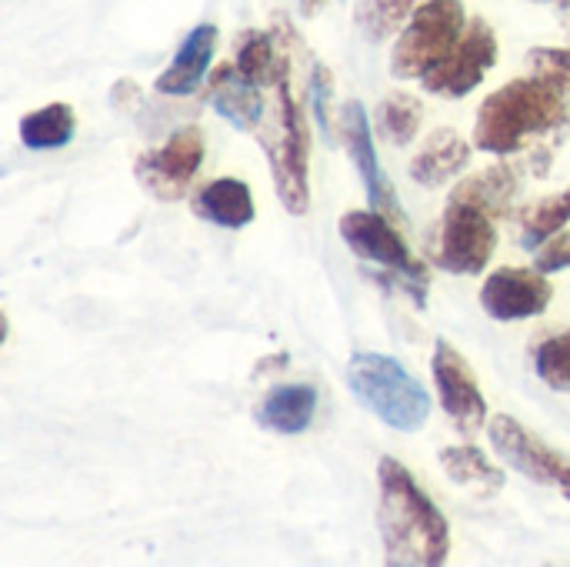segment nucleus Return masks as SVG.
I'll use <instances>...</instances> for the list:
<instances>
[{
  "label": "nucleus",
  "instance_id": "obj_1",
  "mask_svg": "<svg viewBox=\"0 0 570 567\" xmlns=\"http://www.w3.org/2000/svg\"><path fill=\"white\" fill-rule=\"evenodd\" d=\"M377 488L384 561L391 567L444 565L451 555V525L441 508L421 491L414 475L397 458H381Z\"/></svg>",
  "mask_w": 570,
  "mask_h": 567
},
{
  "label": "nucleus",
  "instance_id": "obj_2",
  "mask_svg": "<svg viewBox=\"0 0 570 567\" xmlns=\"http://www.w3.org/2000/svg\"><path fill=\"white\" fill-rule=\"evenodd\" d=\"M568 124V94L541 77H518L498 87L478 110L474 144L488 154H514L531 137Z\"/></svg>",
  "mask_w": 570,
  "mask_h": 567
},
{
  "label": "nucleus",
  "instance_id": "obj_3",
  "mask_svg": "<svg viewBox=\"0 0 570 567\" xmlns=\"http://www.w3.org/2000/svg\"><path fill=\"white\" fill-rule=\"evenodd\" d=\"M347 388L377 421L394 431L414 434L431 418V394L394 358L377 351H357L347 361Z\"/></svg>",
  "mask_w": 570,
  "mask_h": 567
},
{
  "label": "nucleus",
  "instance_id": "obj_4",
  "mask_svg": "<svg viewBox=\"0 0 570 567\" xmlns=\"http://www.w3.org/2000/svg\"><path fill=\"white\" fill-rule=\"evenodd\" d=\"M468 30V10L461 0H421L391 50V74L401 80H421L438 67Z\"/></svg>",
  "mask_w": 570,
  "mask_h": 567
},
{
  "label": "nucleus",
  "instance_id": "obj_5",
  "mask_svg": "<svg viewBox=\"0 0 570 567\" xmlns=\"http://www.w3.org/2000/svg\"><path fill=\"white\" fill-rule=\"evenodd\" d=\"M498 247V214L468 194L451 190L444 217L438 224L431 261L448 274H481Z\"/></svg>",
  "mask_w": 570,
  "mask_h": 567
},
{
  "label": "nucleus",
  "instance_id": "obj_6",
  "mask_svg": "<svg viewBox=\"0 0 570 567\" xmlns=\"http://www.w3.org/2000/svg\"><path fill=\"white\" fill-rule=\"evenodd\" d=\"M264 154L274 170V187L287 214H307L311 207V137L301 114V104L291 94V84H277V124L264 137Z\"/></svg>",
  "mask_w": 570,
  "mask_h": 567
},
{
  "label": "nucleus",
  "instance_id": "obj_7",
  "mask_svg": "<svg viewBox=\"0 0 570 567\" xmlns=\"http://www.w3.org/2000/svg\"><path fill=\"white\" fill-rule=\"evenodd\" d=\"M494 63H498V33L484 17H471L468 30L451 47V53L421 77V87L428 94L461 100L488 77Z\"/></svg>",
  "mask_w": 570,
  "mask_h": 567
},
{
  "label": "nucleus",
  "instance_id": "obj_8",
  "mask_svg": "<svg viewBox=\"0 0 570 567\" xmlns=\"http://www.w3.org/2000/svg\"><path fill=\"white\" fill-rule=\"evenodd\" d=\"M204 130L200 127H180L174 130L160 147L144 150L134 160V177L144 184L147 194L157 201H180L197 177L204 164Z\"/></svg>",
  "mask_w": 570,
  "mask_h": 567
},
{
  "label": "nucleus",
  "instance_id": "obj_9",
  "mask_svg": "<svg viewBox=\"0 0 570 567\" xmlns=\"http://www.w3.org/2000/svg\"><path fill=\"white\" fill-rule=\"evenodd\" d=\"M341 237L344 244L367 264H377L384 271H394V274H407L421 284H428V264H421L407 241L394 231L391 217L381 214V211H347L341 217Z\"/></svg>",
  "mask_w": 570,
  "mask_h": 567
},
{
  "label": "nucleus",
  "instance_id": "obj_10",
  "mask_svg": "<svg viewBox=\"0 0 570 567\" xmlns=\"http://www.w3.org/2000/svg\"><path fill=\"white\" fill-rule=\"evenodd\" d=\"M431 371H434V384H438V398H441L444 414L454 421V428L464 438H474L488 424V401L481 394V384H478L468 358L454 344L438 338Z\"/></svg>",
  "mask_w": 570,
  "mask_h": 567
},
{
  "label": "nucleus",
  "instance_id": "obj_11",
  "mask_svg": "<svg viewBox=\"0 0 570 567\" xmlns=\"http://www.w3.org/2000/svg\"><path fill=\"white\" fill-rule=\"evenodd\" d=\"M554 287L538 267H501L481 284V307L494 321H528L548 311Z\"/></svg>",
  "mask_w": 570,
  "mask_h": 567
},
{
  "label": "nucleus",
  "instance_id": "obj_12",
  "mask_svg": "<svg viewBox=\"0 0 570 567\" xmlns=\"http://www.w3.org/2000/svg\"><path fill=\"white\" fill-rule=\"evenodd\" d=\"M341 137H344V147L357 167V177L367 190V204L381 214H387L391 221L401 217V204H397V194L394 187L387 184L384 170H381V160L374 154V134H371V117L364 110L361 100H347L341 107Z\"/></svg>",
  "mask_w": 570,
  "mask_h": 567
},
{
  "label": "nucleus",
  "instance_id": "obj_13",
  "mask_svg": "<svg viewBox=\"0 0 570 567\" xmlns=\"http://www.w3.org/2000/svg\"><path fill=\"white\" fill-rule=\"evenodd\" d=\"M491 434V444H494V454L514 468L521 478L534 481V485H554V471L561 465L564 454L551 451L541 438H534L518 418L511 414H498L488 428Z\"/></svg>",
  "mask_w": 570,
  "mask_h": 567
},
{
  "label": "nucleus",
  "instance_id": "obj_14",
  "mask_svg": "<svg viewBox=\"0 0 570 567\" xmlns=\"http://www.w3.org/2000/svg\"><path fill=\"white\" fill-rule=\"evenodd\" d=\"M217 37L220 33H217L214 23H197L180 40V47H177L174 60L167 63V70L157 77V84H154L157 94H164V97H187V94H194L204 84V77H207V70L214 63Z\"/></svg>",
  "mask_w": 570,
  "mask_h": 567
},
{
  "label": "nucleus",
  "instance_id": "obj_15",
  "mask_svg": "<svg viewBox=\"0 0 570 567\" xmlns=\"http://www.w3.org/2000/svg\"><path fill=\"white\" fill-rule=\"evenodd\" d=\"M264 87L250 84L234 63H220L210 77L207 87V100L210 107L237 130H257V124L264 120Z\"/></svg>",
  "mask_w": 570,
  "mask_h": 567
},
{
  "label": "nucleus",
  "instance_id": "obj_16",
  "mask_svg": "<svg viewBox=\"0 0 570 567\" xmlns=\"http://www.w3.org/2000/svg\"><path fill=\"white\" fill-rule=\"evenodd\" d=\"M468 164H471V144L458 130L438 127L428 137V144L414 154L411 180L417 187H441V184L454 180Z\"/></svg>",
  "mask_w": 570,
  "mask_h": 567
},
{
  "label": "nucleus",
  "instance_id": "obj_17",
  "mask_svg": "<svg viewBox=\"0 0 570 567\" xmlns=\"http://www.w3.org/2000/svg\"><path fill=\"white\" fill-rule=\"evenodd\" d=\"M314 411H317V391L311 384H277L264 394L254 418L264 431L291 438L311 428Z\"/></svg>",
  "mask_w": 570,
  "mask_h": 567
},
{
  "label": "nucleus",
  "instance_id": "obj_18",
  "mask_svg": "<svg viewBox=\"0 0 570 567\" xmlns=\"http://www.w3.org/2000/svg\"><path fill=\"white\" fill-rule=\"evenodd\" d=\"M194 214L214 227L240 231L254 221V194L237 177H217L194 194Z\"/></svg>",
  "mask_w": 570,
  "mask_h": 567
},
{
  "label": "nucleus",
  "instance_id": "obj_19",
  "mask_svg": "<svg viewBox=\"0 0 570 567\" xmlns=\"http://www.w3.org/2000/svg\"><path fill=\"white\" fill-rule=\"evenodd\" d=\"M234 67L257 87H277L287 80V57L274 33L267 30H244L234 43Z\"/></svg>",
  "mask_w": 570,
  "mask_h": 567
},
{
  "label": "nucleus",
  "instance_id": "obj_20",
  "mask_svg": "<svg viewBox=\"0 0 570 567\" xmlns=\"http://www.w3.org/2000/svg\"><path fill=\"white\" fill-rule=\"evenodd\" d=\"M438 458H441L444 475H448L458 488L471 491L474 498L488 501V498L501 495V488H504V471H501V468H494V465H491V461H488L474 444H454V448H444Z\"/></svg>",
  "mask_w": 570,
  "mask_h": 567
},
{
  "label": "nucleus",
  "instance_id": "obj_21",
  "mask_svg": "<svg viewBox=\"0 0 570 567\" xmlns=\"http://www.w3.org/2000/svg\"><path fill=\"white\" fill-rule=\"evenodd\" d=\"M77 117L67 104H47L20 120V140L27 150H60L73 140Z\"/></svg>",
  "mask_w": 570,
  "mask_h": 567
},
{
  "label": "nucleus",
  "instance_id": "obj_22",
  "mask_svg": "<svg viewBox=\"0 0 570 567\" xmlns=\"http://www.w3.org/2000/svg\"><path fill=\"white\" fill-rule=\"evenodd\" d=\"M421 120H424V104L407 90L387 94L374 110V130L394 147H407L417 137Z\"/></svg>",
  "mask_w": 570,
  "mask_h": 567
},
{
  "label": "nucleus",
  "instance_id": "obj_23",
  "mask_svg": "<svg viewBox=\"0 0 570 567\" xmlns=\"http://www.w3.org/2000/svg\"><path fill=\"white\" fill-rule=\"evenodd\" d=\"M570 224V187L531 204L524 214H521V244L528 251L534 247H544L548 241H554L564 227Z\"/></svg>",
  "mask_w": 570,
  "mask_h": 567
},
{
  "label": "nucleus",
  "instance_id": "obj_24",
  "mask_svg": "<svg viewBox=\"0 0 570 567\" xmlns=\"http://www.w3.org/2000/svg\"><path fill=\"white\" fill-rule=\"evenodd\" d=\"M518 187H521L518 170H511L508 164H498V167H488V170H481V174H474V177H464L454 190L474 197V201L484 204L491 214L504 217V214L511 211L514 197H518Z\"/></svg>",
  "mask_w": 570,
  "mask_h": 567
},
{
  "label": "nucleus",
  "instance_id": "obj_25",
  "mask_svg": "<svg viewBox=\"0 0 570 567\" xmlns=\"http://www.w3.org/2000/svg\"><path fill=\"white\" fill-rule=\"evenodd\" d=\"M407 0H361L357 3V27L371 43H381L401 30V23L411 17Z\"/></svg>",
  "mask_w": 570,
  "mask_h": 567
},
{
  "label": "nucleus",
  "instance_id": "obj_26",
  "mask_svg": "<svg viewBox=\"0 0 570 567\" xmlns=\"http://www.w3.org/2000/svg\"><path fill=\"white\" fill-rule=\"evenodd\" d=\"M534 371L551 391L570 394V331L558 334V338H548L534 351Z\"/></svg>",
  "mask_w": 570,
  "mask_h": 567
},
{
  "label": "nucleus",
  "instance_id": "obj_27",
  "mask_svg": "<svg viewBox=\"0 0 570 567\" xmlns=\"http://www.w3.org/2000/svg\"><path fill=\"white\" fill-rule=\"evenodd\" d=\"M534 267L544 271V274H554V271H564L570 267V231H561L554 241H548L538 257H534Z\"/></svg>",
  "mask_w": 570,
  "mask_h": 567
},
{
  "label": "nucleus",
  "instance_id": "obj_28",
  "mask_svg": "<svg viewBox=\"0 0 570 567\" xmlns=\"http://www.w3.org/2000/svg\"><path fill=\"white\" fill-rule=\"evenodd\" d=\"M311 100H314V117L324 127V134H331V117H327V100H331V74L324 63H314L311 74Z\"/></svg>",
  "mask_w": 570,
  "mask_h": 567
},
{
  "label": "nucleus",
  "instance_id": "obj_29",
  "mask_svg": "<svg viewBox=\"0 0 570 567\" xmlns=\"http://www.w3.org/2000/svg\"><path fill=\"white\" fill-rule=\"evenodd\" d=\"M297 3H301V13L304 17H314L321 10V0H297Z\"/></svg>",
  "mask_w": 570,
  "mask_h": 567
},
{
  "label": "nucleus",
  "instance_id": "obj_30",
  "mask_svg": "<svg viewBox=\"0 0 570 567\" xmlns=\"http://www.w3.org/2000/svg\"><path fill=\"white\" fill-rule=\"evenodd\" d=\"M558 13H561V23L568 27L570 33V0H558Z\"/></svg>",
  "mask_w": 570,
  "mask_h": 567
},
{
  "label": "nucleus",
  "instance_id": "obj_31",
  "mask_svg": "<svg viewBox=\"0 0 570 567\" xmlns=\"http://www.w3.org/2000/svg\"><path fill=\"white\" fill-rule=\"evenodd\" d=\"M407 3H411V7H417V3H421V0H407Z\"/></svg>",
  "mask_w": 570,
  "mask_h": 567
},
{
  "label": "nucleus",
  "instance_id": "obj_32",
  "mask_svg": "<svg viewBox=\"0 0 570 567\" xmlns=\"http://www.w3.org/2000/svg\"><path fill=\"white\" fill-rule=\"evenodd\" d=\"M538 3H544V0H538Z\"/></svg>",
  "mask_w": 570,
  "mask_h": 567
}]
</instances>
